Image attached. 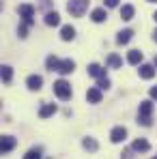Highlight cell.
Wrapping results in <instances>:
<instances>
[{"instance_id": "obj_3", "label": "cell", "mask_w": 157, "mask_h": 159, "mask_svg": "<svg viewBox=\"0 0 157 159\" xmlns=\"http://www.w3.org/2000/svg\"><path fill=\"white\" fill-rule=\"evenodd\" d=\"M86 9H88V0H69V4H67V11L73 17H82Z\"/></svg>"}, {"instance_id": "obj_6", "label": "cell", "mask_w": 157, "mask_h": 159, "mask_svg": "<svg viewBox=\"0 0 157 159\" xmlns=\"http://www.w3.org/2000/svg\"><path fill=\"white\" fill-rule=\"evenodd\" d=\"M88 75H93V78L101 80V78H108L105 75V69L101 65H97V62H93V65H88Z\"/></svg>"}, {"instance_id": "obj_31", "label": "cell", "mask_w": 157, "mask_h": 159, "mask_svg": "<svg viewBox=\"0 0 157 159\" xmlns=\"http://www.w3.org/2000/svg\"><path fill=\"white\" fill-rule=\"evenodd\" d=\"M153 17H155V22H157V11H155V15H153Z\"/></svg>"}, {"instance_id": "obj_25", "label": "cell", "mask_w": 157, "mask_h": 159, "mask_svg": "<svg viewBox=\"0 0 157 159\" xmlns=\"http://www.w3.org/2000/svg\"><path fill=\"white\" fill-rule=\"evenodd\" d=\"M97 88L99 90H105V88H110V78H101L97 82Z\"/></svg>"}, {"instance_id": "obj_19", "label": "cell", "mask_w": 157, "mask_h": 159, "mask_svg": "<svg viewBox=\"0 0 157 159\" xmlns=\"http://www.w3.org/2000/svg\"><path fill=\"white\" fill-rule=\"evenodd\" d=\"M133 13H136V9H133L131 4H123V9H121V17H123L125 22H129L131 17H133Z\"/></svg>"}, {"instance_id": "obj_24", "label": "cell", "mask_w": 157, "mask_h": 159, "mask_svg": "<svg viewBox=\"0 0 157 159\" xmlns=\"http://www.w3.org/2000/svg\"><path fill=\"white\" fill-rule=\"evenodd\" d=\"M24 159H41V148H30L24 155Z\"/></svg>"}, {"instance_id": "obj_30", "label": "cell", "mask_w": 157, "mask_h": 159, "mask_svg": "<svg viewBox=\"0 0 157 159\" xmlns=\"http://www.w3.org/2000/svg\"><path fill=\"white\" fill-rule=\"evenodd\" d=\"M153 39H155V41H157V30H155V32H153Z\"/></svg>"}, {"instance_id": "obj_22", "label": "cell", "mask_w": 157, "mask_h": 159, "mask_svg": "<svg viewBox=\"0 0 157 159\" xmlns=\"http://www.w3.org/2000/svg\"><path fill=\"white\" fill-rule=\"evenodd\" d=\"M45 65H48V69H50V71H58L60 60H58L56 56H48V58H45Z\"/></svg>"}, {"instance_id": "obj_1", "label": "cell", "mask_w": 157, "mask_h": 159, "mask_svg": "<svg viewBox=\"0 0 157 159\" xmlns=\"http://www.w3.org/2000/svg\"><path fill=\"white\" fill-rule=\"evenodd\" d=\"M151 114H153V101H142L140 103V112H138V123L149 127L151 125Z\"/></svg>"}, {"instance_id": "obj_20", "label": "cell", "mask_w": 157, "mask_h": 159, "mask_svg": "<svg viewBox=\"0 0 157 159\" xmlns=\"http://www.w3.org/2000/svg\"><path fill=\"white\" fill-rule=\"evenodd\" d=\"M0 75H2V80L9 84V82L13 80V69H11L9 65H2V69H0Z\"/></svg>"}, {"instance_id": "obj_17", "label": "cell", "mask_w": 157, "mask_h": 159, "mask_svg": "<svg viewBox=\"0 0 157 159\" xmlns=\"http://www.w3.org/2000/svg\"><path fill=\"white\" fill-rule=\"evenodd\" d=\"M45 24H48V26H58V24H60V15H58L56 11L45 13Z\"/></svg>"}, {"instance_id": "obj_21", "label": "cell", "mask_w": 157, "mask_h": 159, "mask_svg": "<svg viewBox=\"0 0 157 159\" xmlns=\"http://www.w3.org/2000/svg\"><path fill=\"white\" fill-rule=\"evenodd\" d=\"M82 146H84L86 151H97V148H99L97 140H93V138H84V140H82Z\"/></svg>"}, {"instance_id": "obj_27", "label": "cell", "mask_w": 157, "mask_h": 159, "mask_svg": "<svg viewBox=\"0 0 157 159\" xmlns=\"http://www.w3.org/2000/svg\"><path fill=\"white\" fill-rule=\"evenodd\" d=\"M105 7L112 9V7H118V0H105Z\"/></svg>"}, {"instance_id": "obj_8", "label": "cell", "mask_w": 157, "mask_h": 159, "mask_svg": "<svg viewBox=\"0 0 157 159\" xmlns=\"http://www.w3.org/2000/svg\"><path fill=\"white\" fill-rule=\"evenodd\" d=\"M0 148H2V153H9V151H13V148H15V138H13V135H2Z\"/></svg>"}, {"instance_id": "obj_33", "label": "cell", "mask_w": 157, "mask_h": 159, "mask_svg": "<svg viewBox=\"0 0 157 159\" xmlns=\"http://www.w3.org/2000/svg\"><path fill=\"white\" fill-rule=\"evenodd\" d=\"M155 67H157V58H155Z\"/></svg>"}, {"instance_id": "obj_28", "label": "cell", "mask_w": 157, "mask_h": 159, "mask_svg": "<svg viewBox=\"0 0 157 159\" xmlns=\"http://www.w3.org/2000/svg\"><path fill=\"white\" fill-rule=\"evenodd\" d=\"M123 159H133V148L125 151V153H123Z\"/></svg>"}, {"instance_id": "obj_9", "label": "cell", "mask_w": 157, "mask_h": 159, "mask_svg": "<svg viewBox=\"0 0 157 159\" xmlns=\"http://www.w3.org/2000/svg\"><path fill=\"white\" fill-rule=\"evenodd\" d=\"M41 84H43V78L41 75H28V80H26V86L30 90H39Z\"/></svg>"}, {"instance_id": "obj_13", "label": "cell", "mask_w": 157, "mask_h": 159, "mask_svg": "<svg viewBox=\"0 0 157 159\" xmlns=\"http://www.w3.org/2000/svg\"><path fill=\"white\" fill-rule=\"evenodd\" d=\"M90 20L97 22V24H101V22L108 20V11H105V9H95V11L90 13Z\"/></svg>"}, {"instance_id": "obj_23", "label": "cell", "mask_w": 157, "mask_h": 159, "mask_svg": "<svg viewBox=\"0 0 157 159\" xmlns=\"http://www.w3.org/2000/svg\"><path fill=\"white\" fill-rule=\"evenodd\" d=\"M108 65H110V67H114V69H118V67L123 65V60H121V56L110 54V56H108Z\"/></svg>"}, {"instance_id": "obj_26", "label": "cell", "mask_w": 157, "mask_h": 159, "mask_svg": "<svg viewBox=\"0 0 157 159\" xmlns=\"http://www.w3.org/2000/svg\"><path fill=\"white\" fill-rule=\"evenodd\" d=\"M17 32H20V37H22V39H24V37H26V34H28V24H22V26H20V30H17Z\"/></svg>"}, {"instance_id": "obj_7", "label": "cell", "mask_w": 157, "mask_h": 159, "mask_svg": "<svg viewBox=\"0 0 157 159\" xmlns=\"http://www.w3.org/2000/svg\"><path fill=\"white\" fill-rule=\"evenodd\" d=\"M73 69H76V62H73L71 58H65V60H60V65H58V73H62V75L71 73Z\"/></svg>"}, {"instance_id": "obj_5", "label": "cell", "mask_w": 157, "mask_h": 159, "mask_svg": "<svg viewBox=\"0 0 157 159\" xmlns=\"http://www.w3.org/2000/svg\"><path fill=\"white\" fill-rule=\"evenodd\" d=\"M125 138H127V129H125V127H114V129L110 131V140H112L114 144L125 142Z\"/></svg>"}, {"instance_id": "obj_16", "label": "cell", "mask_w": 157, "mask_h": 159, "mask_svg": "<svg viewBox=\"0 0 157 159\" xmlns=\"http://www.w3.org/2000/svg\"><path fill=\"white\" fill-rule=\"evenodd\" d=\"M86 99H88L90 103H99V101H101V90H99V88H88Z\"/></svg>"}, {"instance_id": "obj_11", "label": "cell", "mask_w": 157, "mask_h": 159, "mask_svg": "<svg viewBox=\"0 0 157 159\" xmlns=\"http://www.w3.org/2000/svg\"><path fill=\"white\" fill-rule=\"evenodd\" d=\"M56 110H58V107H56V103H43V106H41V110H39V116H41V118H48V116H52Z\"/></svg>"}, {"instance_id": "obj_32", "label": "cell", "mask_w": 157, "mask_h": 159, "mask_svg": "<svg viewBox=\"0 0 157 159\" xmlns=\"http://www.w3.org/2000/svg\"><path fill=\"white\" fill-rule=\"evenodd\" d=\"M149 2H157V0H149Z\"/></svg>"}, {"instance_id": "obj_12", "label": "cell", "mask_w": 157, "mask_h": 159, "mask_svg": "<svg viewBox=\"0 0 157 159\" xmlns=\"http://www.w3.org/2000/svg\"><path fill=\"white\" fill-rule=\"evenodd\" d=\"M131 37H133V30L125 28V30H121V32H118V37H116V43L125 45V43H129V41H131Z\"/></svg>"}, {"instance_id": "obj_10", "label": "cell", "mask_w": 157, "mask_h": 159, "mask_svg": "<svg viewBox=\"0 0 157 159\" xmlns=\"http://www.w3.org/2000/svg\"><path fill=\"white\" fill-rule=\"evenodd\" d=\"M131 148H133V151H138V153H146V151L151 148V144H149L146 140H142V138H138V140H133V144H131Z\"/></svg>"}, {"instance_id": "obj_14", "label": "cell", "mask_w": 157, "mask_h": 159, "mask_svg": "<svg viewBox=\"0 0 157 159\" xmlns=\"http://www.w3.org/2000/svg\"><path fill=\"white\" fill-rule=\"evenodd\" d=\"M153 75H155V67L153 65H140V78L151 80Z\"/></svg>"}, {"instance_id": "obj_29", "label": "cell", "mask_w": 157, "mask_h": 159, "mask_svg": "<svg viewBox=\"0 0 157 159\" xmlns=\"http://www.w3.org/2000/svg\"><path fill=\"white\" fill-rule=\"evenodd\" d=\"M151 97H153V99H157V86H153V88H151Z\"/></svg>"}, {"instance_id": "obj_34", "label": "cell", "mask_w": 157, "mask_h": 159, "mask_svg": "<svg viewBox=\"0 0 157 159\" xmlns=\"http://www.w3.org/2000/svg\"><path fill=\"white\" fill-rule=\"evenodd\" d=\"M153 159H157V157H153Z\"/></svg>"}, {"instance_id": "obj_18", "label": "cell", "mask_w": 157, "mask_h": 159, "mask_svg": "<svg viewBox=\"0 0 157 159\" xmlns=\"http://www.w3.org/2000/svg\"><path fill=\"white\" fill-rule=\"evenodd\" d=\"M127 60H129V65H140L142 62V52L140 50H131L127 54Z\"/></svg>"}, {"instance_id": "obj_15", "label": "cell", "mask_w": 157, "mask_h": 159, "mask_svg": "<svg viewBox=\"0 0 157 159\" xmlns=\"http://www.w3.org/2000/svg\"><path fill=\"white\" fill-rule=\"evenodd\" d=\"M73 37H76V28L73 26H62L60 28V39H62V41H71Z\"/></svg>"}, {"instance_id": "obj_2", "label": "cell", "mask_w": 157, "mask_h": 159, "mask_svg": "<svg viewBox=\"0 0 157 159\" xmlns=\"http://www.w3.org/2000/svg\"><path fill=\"white\" fill-rule=\"evenodd\" d=\"M54 93H56V97L58 99H62V101H67V99H71V84L67 82V80H58V82H54Z\"/></svg>"}, {"instance_id": "obj_4", "label": "cell", "mask_w": 157, "mask_h": 159, "mask_svg": "<svg viewBox=\"0 0 157 159\" xmlns=\"http://www.w3.org/2000/svg\"><path fill=\"white\" fill-rule=\"evenodd\" d=\"M17 13H20V17L24 20V24H32V17H35V7L32 4H20V9H17Z\"/></svg>"}]
</instances>
